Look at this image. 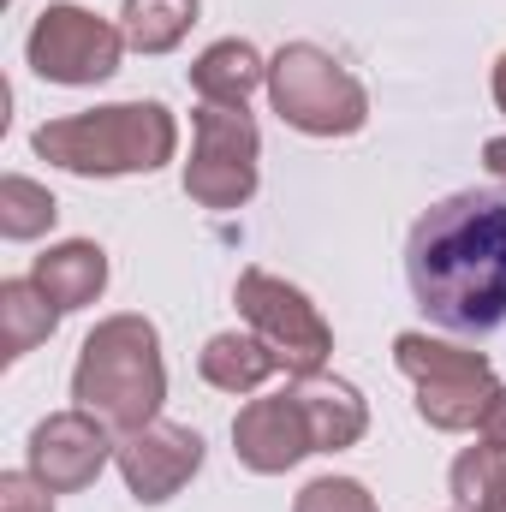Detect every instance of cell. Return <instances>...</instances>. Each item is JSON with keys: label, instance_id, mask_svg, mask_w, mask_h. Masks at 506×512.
Instances as JSON below:
<instances>
[{"label": "cell", "instance_id": "1", "mask_svg": "<svg viewBox=\"0 0 506 512\" xmlns=\"http://www.w3.org/2000/svg\"><path fill=\"white\" fill-rule=\"evenodd\" d=\"M405 280L435 328L495 334L506 322V197H441L405 239Z\"/></svg>", "mask_w": 506, "mask_h": 512}, {"label": "cell", "instance_id": "2", "mask_svg": "<svg viewBox=\"0 0 506 512\" xmlns=\"http://www.w3.org/2000/svg\"><path fill=\"white\" fill-rule=\"evenodd\" d=\"M72 399L102 417L114 435H137L161 417L167 399V364H161V334L149 316H102L72 370Z\"/></svg>", "mask_w": 506, "mask_h": 512}, {"label": "cell", "instance_id": "3", "mask_svg": "<svg viewBox=\"0 0 506 512\" xmlns=\"http://www.w3.org/2000/svg\"><path fill=\"white\" fill-rule=\"evenodd\" d=\"M30 149L78 179H126V173H155L179 155V120L161 102H108L36 126Z\"/></svg>", "mask_w": 506, "mask_h": 512}, {"label": "cell", "instance_id": "4", "mask_svg": "<svg viewBox=\"0 0 506 512\" xmlns=\"http://www.w3.org/2000/svg\"><path fill=\"white\" fill-rule=\"evenodd\" d=\"M268 102L304 137H352L370 120V90L316 42H286L268 60Z\"/></svg>", "mask_w": 506, "mask_h": 512}, {"label": "cell", "instance_id": "5", "mask_svg": "<svg viewBox=\"0 0 506 512\" xmlns=\"http://www.w3.org/2000/svg\"><path fill=\"white\" fill-rule=\"evenodd\" d=\"M393 364H399L405 382L417 387V417L429 429H441V435L477 429L483 411H489V399L501 393L495 364L483 352H465V346L435 340V334H417V328H405L393 340Z\"/></svg>", "mask_w": 506, "mask_h": 512}, {"label": "cell", "instance_id": "6", "mask_svg": "<svg viewBox=\"0 0 506 512\" xmlns=\"http://www.w3.org/2000/svg\"><path fill=\"white\" fill-rule=\"evenodd\" d=\"M233 304L245 316L256 340L280 358L286 376H322L328 370V352H334V328L322 322V310L280 274L268 268H245L239 286H233Z\"/></svg>", "mask_w": 506, "mask_h": 512}, {"label": "cell", "instance_id": "7", "mask_svg": "<svg viewBox=\"0 0 506 512\" xmlns=\"http://www.w3.org/2000/svg\"><path fill=\"white\" fill-rule=\"evenodd\" d=\"M120 54H126V30L96 18L90 6L78 0H54L36 12L30 36H24V60L42 84H66V90H84V84H108L120 72Z\"/></svg>", "mask_w": 506, "mask_h": 512}, {"label": "cell", "instance_id": "8", "mask_svg": "<svg viewBox=\"0 0 506 512\" xmlns=\"http://www.w3.org/2000/svg\"><path fill=\"white\" fill-rule=\"evenodd\" d=\"M256 155L262 137L245 108L203 102L191 114V161H185V197L197 209H245L256 197Z\"/></svg>", "mask_w": 506, "mask_h": 512}, {"label": "cell", "instance_id": "9", "mask_svg": "<svg viewBox=\"0 0 506 512\" xmlns=\"http://www.w3.org/2000/svg\"><path fill=\"white\" fill-rule=\"evenodd\" d=\"M114 447H120L114 429L102 417H90L84 405H72V411H54V417H42L30 429V447H24L30 465L24 471H36L54 495H78L108 471Z\"/></svg>", "mask_w": 506, "mask_h": 512}, {"label": "cell", "instance_id": "10", "mask_svg": "<svg viewBox=\"0 0 506 512\" xmlns=\"http://www.w3.org/2000/svg\"><path fill=\"white\" fill-rule=\"evenodd\" d=\"M114 465H120V477H126L137 507H161V501H173L203 471V435L191 423H161L155 417L149 429L120 435Z\"/></svg>", "mask_w": 506, "mask_h": 512}, {"label": "cell", "instance_id": "11", "mask_svg": "<svg viewBox=\"0 0 506 512\" xmlns=\"http://www.w3.org/2000/svg\"><path fill=\"white\" fill-rule=\"evenodd\" d=\"M233 453H239V465L256 471V477H280V471H292L298 459L316 453L310 417H304V405H298L292 387L262 393V399H251V405L233 417Z\"/></svg>", "mask_w": 506, "mask_h": 512}, {"label": "cell", "instance_id": "12", "mask_svg": "<svg viewBox=\"0 0 506 512\" xmlns=\"http://www.w3.org/2000/svg\"><path fill=\"white\" fill-rule=\"evenodd\" d=\"M292 393H298V405L310 417L316 453H346V447H358L370 435V405L352 382H340V376H292Z\"/></svg>", "mask_w": 506, "mask_h": 512}, {"label": "cell", "instance_id": "13", "mask_svg": "<svg viewBox=\"0 0 506 512\" xmlns=\"http://www.w3.org/2000/svg\"><path fill=\"white\" fill-rule=\"evenodd\" d=\"M30 280L72 316V310H90L96 298H102V286H108V251L96 245V239H66V245H48V251L36 256V268H30Z\"/></svg>", "mask_w": 506, "mask_h": 512}, {"label": "cell", "instance_id": "14", "mask_svg": "<svg viewBox=\"0 0 506 512\" xmlns=\"http://www.w3.org/2000/svg\"><path fill=\"white\" fill-rule=\"evenodd\" d=\"M191 90L215 108H245V96L268 90V60L256 54L245 36H227V42H209L197 60H191Z\"/></svg>", "mask_w": 506, "mask_h": 512}, {"label": "cell", "instance_id": "15", "mask_svg": "<svg viewBox=\"0 0 506 512\" xmlns=\"http://www.w3.org/2000/svg\"><path fill=\"white\" fill-rule=\"evenodd\" d=\"M60 304L36 286V280H0V358L18 364L24 352H36L54 328H60Z\"/></svg>", "mask_w": 506, "mask_h": 512}, {"label": "cell", "instance_id": "16", "mask_svg": "<svg viewBox=\"0 0 506 512\" xmlns=\"http://www.w3.org/2000/svg\"><path fill=\"white\" fill-rule=\"evenodd\" d=\"M280 370V358L256 340V334H215L203 352H197V376L209 387H221V393H256V387L268 382Z\"/></svg>", "mask_w": 506, "mask_h": 512}, {"label": "cell", "instance_id": "17", "mask_svg": "<svg viewBox=\"0 0 506 512\" xmlns=\"http://www.w3.org/2000/svg\"><path fill=\"white\" fill-rule=\"evenodd\" d=\"M191 24H197V0H126L120 6L126 48L137 54H173Z\"/></svg>", "mask_w": 506, "mask_h": 512}, {"label": "cell", "instance_id": "18", "mask_svg": "<svg viewBox=\"0 0 506 512\" xmlns=\"http://www.w3.org/2000/svg\"><path fill=\"white\" fill-rule=\"evenodd\" d=\"M447 489H453V507L459 512H495L506 501V453L501 447H465L447 471Z\"/></svg>", "mask_w": 506, "mask_h": 512}, {"label": "cell", "instance_id": "19", "mask_svg": "<svg viewBox=\"0 0 506 512\" xmlns=\"http://www.w3.org/2000/svg\"><path fill=\"white\" fill-rule=\"evenodd\" d=\"M54 221H60V203H54L48 185H36V179H24V173H6V179H0V239L30 245V239H42Z\"/></svg>", "mask_w": 506, "mask_h": 512}, {"label": "cell", "instance_id": "20", "mask_svg": "<svg viewBox=\"0 0 506 512\" xmlns=\"http://www.w3.org/2000/svg\"><path fill=\"white\" fill-rule=\"evenodd\" d=\"M292 512H381V507L358 477H316V483L298 489Z\"/></svg>", "mask_w": 506, "mask_h": 512}, {"label": "cell", "instance_id": "21", "mask_svg": "<svg viewBox=\"0 0 506 512\" xmlns=\"http://www.w3.org/2000/svg\"><path fill=\"white\" fill-rule=\"evenodd\" d=\"M0 512H54V489L36 471H0Z\"/></svg>", "mask_w": 506, "mask_h": 512}, {"label": "cell", "instance_id": "22", "mask_svg": "<svg viewBox=\"0 0 506 512\" xmlns=\"http://www.w3.org/2000/svg\"><path fill=\"white\" fill-rule=\"evenodd\" d=\"M477 435L489 441V447H501L506 453V387L489 399V411H483V423H477Z\"/></svg>", "mask_w": 506, "mask_h": 512}, {"label": "cell", "instance_id": "23", "mask_svg": "<svg viewBox=\"0 0 506 512\" xmlns=\"http://www.w3.org/2000/svg\"><path fill=\"white\" fill-rule=\"evenodd\" d=\"M483 167H489V179L506 191V137H489L483 143Z\"/></svg>", "mask_w": 506, "mask_h": 512}, {"label": "cell", "instance_id": "24", "mask_svg": "<svg viewBox=\"0 0 506 512\" xmlns=\"http://www.w3.org/2000/svg\"><path fill=\"white\" fill-rule=\"evenodd\" d=\"M495 108L506 114V54L495 60Z\"/></svg>", "mask_w": 506, "mask_h": 512}, {"label": "cell", "instance_id": "25", "mask_svg": "<svg viewBox=\"0 0 506 512\" xmlns=\"http://www.w3.org/2000/svg\"><path fill=\"white\" fill-rule=\"evenodd\" d=\"M495 512H506V501H501V507H495Z\"/></svg>", "mask_w": 506, "mask_h": 512}]
</instances>
